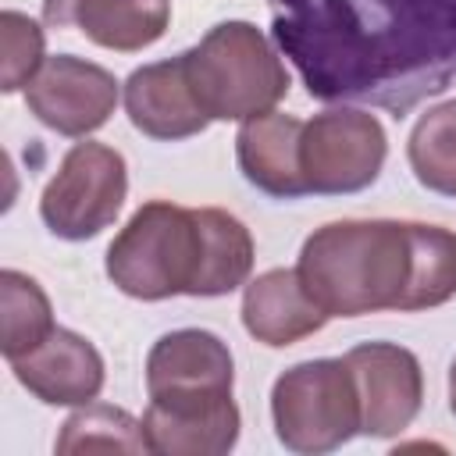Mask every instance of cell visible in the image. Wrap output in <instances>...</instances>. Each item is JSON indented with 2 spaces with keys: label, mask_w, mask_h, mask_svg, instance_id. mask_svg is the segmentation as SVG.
I'll return each mask as SVG.
<instances>
[{
  "label": "cell",
  "mask_w": 456,
  "mask_h": 456,
  "mask_svg": "<svg viewBox=\"0 0 456 456\" xmlns=\"http://www.w3.org/2000/svg\"><path fill=\"white\" fill-rule=\"evenodd\" d=\"M271 36L321 103L395 118L456 78V0H267Z\"/></svg>",
  "instance_id": "6da1fadb"
},
{
  "label": "cell",
  "mask_w": 456,
  "mask_h": 456,
  "mask_svg": "<svg viewBox=\"0 0 456 456\" xmlns=\"http://www.w3.org/2000/svg\"><path fill=\"white\" fill-rule=\"evenodd\" d=\"M328 317L431 310L456 296V232L420 221H331L296 264Z\"/></svg>",
  "instance_id": "7a4b0ae2"
},
{
  "label": "cell",
  "mask_w": 456,
  "mask_h": 456,
  "mask_svg": "<svg viewBox=\"0 0 456 456\" xmlns=\"http://www.w3.org/2000/svg\"><path fill=\"white\" fill-rule=\"evenodd\" d=\"M207 267L203 214L167 200L142 203L107 249V278L132 299L200 296Z\"/></svg>",
  "instance_id": "3957f363"
},
{
  "label": "cell",
  "mask_w": 456,
  "mask_h": 456,
  "mask_svg": "<svg viewBox=\"0 0 456 456\" xmlns=\"http://www.w3.org/2000/svg\"><path fill=\"white\" fill-rule=\"evenodd\" d=\"M185 68L210 121H249L274 110L289 93L281 57L249 21L214 25L192 50H185Z\"/></svg>",
  "instance_id": "277c9868"
},
{
  "label": "cell",
  "mask_w": 456,
  "mask_h": 456,
  "mask_svg": "<svg viewBox=\"0 0 456 456\" xmlns=\"http://www.w3.org/2000/svg\"><path fill=\"white\" fill-rule=\"evenodd\" d=\"M235 367L228 346L203 328H178L153 342L146 356L150 413L171 420H210L235 406Z\"/></svg>",
  "instance_id": "5b68a950"
},
{
  "label": "cell",
  "mask_w": 456,
  "mask_h": 456,
  "mask_svg": "<svg viewBox=\"0 0 456 456\" xmlns=\"http://www.w3.org/2000/svg\"><path fill=\"white\" fill-rule=\"evenodd\" d=\"M274 435L285 449L317 456L360 435V395L342 360H306L289 367L271 388Z\"/></svg>",
  "instance_id": "8992f818"
},
{
  "label": "cell",
  "mask_w": 456,
  "mask_h": 456,
  "mask_svg": "<svg viewBox=\"0 0 456 456\" xmlns=\"http://www.w3.org/2000/svg\"><path fill=\"white\" fill-rule=\"evenodd\" d=\"M128 192L125 157L103 142H75L39 200L43 224L68 242L100 235L121 214Z\"/></svg>",
  "instance_id": "52a82bcc"
},
{
  "label": "cell",
  "mask_w": 456,
  "mask_h": 456,
  "mask_svg": "<svg viewBox=\"0 0 456 456\" xmlns=\"http://www.w3.org/2000/svg\"><path fill=\"white\" fill-rule=\"evenodd\" d=\"M388 157L385 128L374 114L356 107H328L303 121L299 164L306 192L349 196L378 182Z\"/></svg>",
  "instance_id": "ba28073f"
},
{
  "label": "cell",
  "mask_w": 456,
  "mask_h": 456,
  "mask_svg": "<svg viewBox=\"0 0 456 456\" xmlns=\"http://www.w3.org/2000/svg\"><path fill=\"white\" fill-rule=\"evenodd\" d=\"M25 103L57 135L82 139L103 128L107 118L114 114L118 82L107 68L93 61L57 53V57H46L39 75L25 86Z\"/></svg>",
  "instance_id": "9c48e42d"
},
{
  "label": "cell",
  "mask_w": 456,
  "mask_h": 456,
  "mask_svg": "<svg viewBox=\"0 0 456 456\" xmlns=\"http://www.w3.org/2000/svg\"><path fill=\"white\" fill-rule=\"evenodd\" d=\"M360 395V431L392 438L413 424L424 399V374L410 349L395 342H363L346 353Z\"/></svg>",
  "instance_id": "30bf717a"
},
{
  "label": "cell",
  "mask_w": 456,
  "mask_h": 456,
  "mask_svg": "<svg viewBox=\"0 0 456 456\" xmlns=\"http://www.w3.org/2000/svg\"><path fill=\"white\" fill-rule=\"evenodd\" d=\"M125 110L142 135L164 142L200 135L210 125V114L192 89L185 53L135 68L125 82Z\"/></svg>",
  "instance_id": "8fae6325"
},
{
  "label": "cell",
  "mask_w": 456,
  "mask_h": 456,
  "mask_svg": "<svg viewBox=\"0 0 456 456\" xmlns=\"http://www.w3.org/2000/svg\"><path fill=\"white\" fill-rule=\"evenodd\" d=\"M11 370L46 406H86L103 388V356L68 328H53L46 342L11 360Z\"/></svg>",
  "instance_id": "7c38bea8"
},
{
  "label": "cell",
  "mask_w": 456,
  "mask_h": 456,
  "mask_svg": "<svg viewBox=\"0 0 456 456\" xmlns=\"http://www.w3.org/2000/svg\"><path fill=\"white\" fill-rule=\"evenodd\" d=\"M43 21L78 28L103 50L135 53L167 32L171 0H43Z\"/></svg>",
  "instance_id": "4fadbf2b"
},
{
  "label": "cell",
  "mask_w": 456,
  "mask_h": 456,
  "mask_svg": "<svg viewBox=\"0 0 456 456\" xmlns=\"http://www.w3.org/2000/svg\"><path fill=\"white\" fill-rule=\"evenodd\" d=\"M299 135L303 121L292 114H256L242 121L235 135V157L249 185L274 200H299L306 196V178L299 164Z\"/></svg>",
  "instance_id": "5bb4252c"
},
{
  "label": "cell",
  "mask_w": 456,
  "mask_h": 456,
  "mask_svg": "<svg viewBox=\"0 0 456 456\" xmlns=\"http://www.w3.org/2000/svg\"><path fill=\"white\" fill-rule=\"evenodd\" d=\"M328 314L317 306V299L306 292L296 267H274L264 271L246 285L242 296V324L246 331L264 346H292L314 331H321Z\"/></svg>",
  "instance_id": "9a60e30c"
},
{
  "label": "cell",
  "mask_w": 456,
  "mask_h": 456,
  "mask_svg": "<svg viewBox=\"0 0 456 456\" xmlns=\"http://www.w3.org/2000/svg\"><path fill=\"white\" fill-rule=\"evenodd\" d=\"M0 310H4L0 349H4L7 363L32 353L57 328L53 306H50L46 292L39 289V281L21 271H11V267L0 274Z\"/></svg>",
  "instance_id": "2e32d148"
},
{
  "label": "cell",
  "mask_w": 456,
  "mask_h": 456,
  "mask_svg": "<svg viewBox=\"0 0 456 456\" xmlns=\"http://www.w3.org/2000/svg\"><path fill=\"white\" fill-rule=\"evenodd\" d=\"M406 157L424 189L456 196V100L431 107L413 125Z\"/></svg>",
  "instance_id": "e0dca14e"
},
{
  "label": "cell",
  "mask_w": 456,
  "mask_h": 456,
  "mask_svg": "<svg viewBox=\"0 0 456 456\" xmlns=\"http://www.w3.org/2000/svg\"><path fill=\"white\" fill-rule=\"evenodd\" d=\"M82 449H118V452H150L142 420L132 413L107 406V403H86L78 413L64 420V431L57 438V452H82Z\"/></svg>",
  "instance_id": "ac0fdd59"
},
{
  "label": "cell",
  "mask_w": 456,
  "mask_h": 456,
  "mask_svg": "<svg viewBox=\"0 0 456 456\" xmlns=\"http://www.w3.org/2000/svg\"><path fill=\"white\" fill-rule=\"evenodd\" d=\"M0 43H4V75H0V89L4 93H18L25 89L39 68H43V28L21 14V11H4L0 14Z\"/></svg>",
  "instance_id": "d6986e66"
},
{
  "label": "cell",
  "mask_w": 456,
  "mask_h": 456,
  "mask_svg": "<svg viewBox=\"0 0 456 456\" xmlns=\"http://www.w3.org/2000/svg\"><path fill=\"white\" fill-rule=\"evenodd\" d=\"M449 410L456 413V360H452V367H449Z\"/></svg>",
  "instance_id": "ffe728a7"
}]
</instances>
